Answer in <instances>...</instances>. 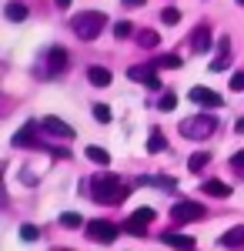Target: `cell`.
<instances>
[{"instance_id": "cell-1", "label": "cell", "mask_w": 244, "mask_h": 251, "mask_svg": "<svg viewBox=\"0 0 244 251\" xmlns=\"http://www.w3.org/2000/svg\"><path fill=\"white\" fill-rule=\"evenodd\" d=\"M91 198L97 204H121L127 198V188L121 184L117 174H97L94 184H91Z\"/></svg>"}, {"instance_id": "cell-2", "label": "cell", "mask_w": 244, "mask_h": 251, "mask_svg": "<svg viewBox=\"0 0 244 251\" xmlns=\"http://www.w3.org/2000/svg\"><path fill=\"white\" fill-rule=\"evenodd\" d=\"M71 27H74V34L80 40H97V34L107 27V17L100 14V10H87V14H77L71 20Z\"/></svg>"}, {"instance_id": "cell-3", "label": "cell", "mask_w": 244, "mask_h": 251, "mask_svg": "<svg viewBox=\"0 0 244 251\" xmlns=\"http://www.w3.org/2000/svg\"><path fill=\"white\" fill-rule=\"evenodd\" d=\"M214 131H218V121L211 114H194L188 121H181V134L188 137V141H207Z\"/></svg>"}, {"instance_id": "cell-4", "label": "cell", "mask_w": 244, "mask_h": 251, "mask_svg": "<svg viewBox=\"0 0 244 251\" xmlns=\"http://www.w3.org/2000/svg\"><path fill=\"white\" fill-rule=\"evenodd\" d=\"M204 204H197V201H177L174 208H171V218L177 221V225H188V221H201L204 218Z\"/></svg>"}, {"instance_id": "cell-5", "label": "cell", "mask_w": 244, "mask_h": 251, "mask_svg": "<svg viewBox=\"0 0 244 251\" xmlns=\"http://www.w3.org/2000/svg\"><path fill=\"white\" fill-rule=\"evenodd\" d=\"M84 231H87V238L97 241V245H111L114 238H117V228H114L111 221H91Z\"/></svg>"}, {"instance_id": "cell-6", "label": "cell", "mask_w": 244, "mask_h": 251, "mask_svg": "<svg viewBox=\"0 0 244 251\" xmlns=\"http://www.w3.org/2000/svg\"><path fill=\"white\" fill-rule=\"evenodd\" d=\"M150 221H154V208H137V211H134L131 218H127L124 231H131V234H137V238H141V234L147 231V225H150Z\"/></svg>"}, {"instance_id": "cell-7", "label": "cell", "mask_w": 244, "mask_h": 251, "mask_svg": "<svg viewBox=\"0 0 244 251\" xmlns=\"http://www.w3.org/2000/svg\"><path fill=\"white\" fill-rule=\"evenodd\" d=\"M40 131L50 134V137H60V141H71V137H74V127L64 124L60 117H44V121H40Z\"/></svg>"}, {"instance_id": "cell-8", "label": "cell", "mask_w": 244, "mask_h": 251, "mask_svg": "<svg viewBox=\"0 0 244 251\" xmlns=\"http://www.w3.org/2000/svg\"><path fill=\"white\" fill-rule=\"evenodd\" d=\"M154 71H157L154 64H137V67H127V77L137 80V84H147V87H161V80H157Z\"/></svg>"}, {"instance_id": "cell-9", "label": "cell", "mask_w": 244, "mask_h": 251, "mask_svg": "<svg viewBox=\"0 0 244 251\" xmlns=\"http://www.w3.org/2000/svg\"><path fill=\"white\" fill-rule=\"evenodd\" d=\"M188 97L194 104H201V107H221L224 104V97L218 94V91H211V87H191Z\"/></svg>"}, {"instance_id": "cell-10", "label": "cell", "mask_w": 244, "mask_h": 251, "mask_svg": "<svg viewBox=\"0 0 244 251\" xmlns=\"http://www.w3.org/2000/svg\"><path fill=\"white\" fill-rule=\"evenodd\" d=\"M47 71H50V74H64V71H67V50H64V47L47 50Z\"/></svg>"}, {"instance_id": "cell-11", "label": "cell", "mask_w": 244, "mask_h": 251, "mask_svg": "<svg viewBox=\"0 0 244 251\" xmlns=\"http://www.w3.org/2000/svg\"><path fill=\"white\" fill-rule=\"evenodd\" d=\"M161 241H164V245H171V248H177V251H194V238H191V234H174V231H168V234H161Z\"/></svg>"}, {"instance_id": "cell-12", "label": "cell", "mask_w": 244, "mask_h": 251, "mask_svg": "<svg viewBox=\"0 0 244 251\" xmlns=\"http://www.w3.org/2000/svg\"><path fill=\"white\" fill-rule=\"evenodd\" d=\"M87 80H91L94 87H107V84L114 80V74L107 71V67H100V64H91V67H87Z\"/></svg>"}, {"instance_id": "cell-13", "label": "cell", "mask_w": 244, "mask_h": 251, "mask_svg": "<svg viewBox=\"0 0 244 251\" xmlns=\"http://www.w3.org/2000/svg\"><path fill=\"white\" fill-rule=\"evenodd\" d=\"M207 47H211V30H207V27H197V30L191 34V50L204 54Z\"/></svg>"}, {"instance_id": "cell-14", "label": "cell", "mask_w": 244, "mask_h": 251, "mask_svg": "<svg viewBox=\"0 0 244 251\" xmlns=\"http://www.w3.org/2000/svg\"><path fill=\"white\" fill-rule=\"evenodd\" d=\"M221 245H224V248H244V225L221 234Z\"/></svg>"}, {"instance_id": "cell-15", "label": "cell", "mask_w": 244, "mask_h": 251, "mask_svg": "<svg viewBox=\"0 0 244 251\" xmlns=\"http://www.w3.org/2000/svg\"><path fill=\"white\" fill-rule=\"evenodd\" d=\"M84 154H87V161H94V164H100V168H107V164H111V154H107L100 144H91V148H84Z\"/></svg>"}, {"instance_id": "cell-16", "label": "cell", "mask_w": 244, "mask_h": 251, "mask_svg": "<svg viewBox=\"0 0 244 251\" xmlns=\"http://www.w3.org/2000/svg\"><path fill=\"white\" fill-rule=\"evenodd\" d=\"M201 191L211 194V198H227V194H231V188H227L224 181H204V184H201Z\"/></svg>"}, {"instance_id": "cell-17", "label": "cell", "mask_w": 244, "mask_h": 251, "mask_svg": "<svg viewBox=\"0 0 244 251\" xmlns=\"http://www.w3.org/2000/svg\"><path fill=\"white\" fill-rule=\"evenodd\" d=\"M164 148H168V137L154 127V131H150V137H147V154H161Z\"/></svg>"}, {"instance_id": "cell-18", "label": "cell", "mask_w": 244, "mask_h": 251, "mask_svg": "<svg viewBox=\"0 0 244 251\" xmlns=\"http://www.w3.org/2000/svg\"><path fill=\"white\" fill-rule=\"evenodd\" d=\"M37 127H40V124H27L24 131H17V134H14V148H24V144H34V134H37Z\"/></svg>"}, {"instance_id": "cell-19", "label": "cell", "mask_w": 244, "mask_h": 251, "mask_svg": "<svg viewBox=\"0 0 244 251\" xmlns=\"http://www.w3.org/2000/svg\"><path fill=\"white\" fill-rule=\"evenodd\" d=\"M207 161H211V151H194V154H191V161H188V171H204L207 168Z\"/></svg>"}, {"instance_id": "cell-20", "label": "cell", "mask_w": 244, "mask_h": 251, "mask_svg": "<svg viewBox=\"0 0 244 251\" xmlns=\"http://www.w3.org/2000/svg\"><path fill=\"white\" fill-rule=\"evenodd\" d=\"M27 14H30V10H27L24 3H17V0H14V3H7V20L20 24V20H27Z\"/></svg>"}, {"instance_id": "cell-21", "label": "cell", "mask_w": 244, "mask_h": 251, "mask_svg": "<svg viewBox=\"0 0 244 251\" xmlns=\"http://www.w3.org/2000/svg\"><path fill=\"white\" fill-rule=\"evenodd\" d=\"M154 67L157 71H174V67H181V57L177 54H161V57L154 60Z\"/></svg>"}, {"instance_id": "cell-22", "label": "cell", "mask_w": 244, "mask_h": 251, "mask_svg": "<svg viewBox=\"0 0 244 251\" xmlns=\"http://www.w3.org/2000/svg\"><path fill=\"white\" fill-rule=\"evenodd\" d=\"M157 30H141V34H137V44H141V47H144V50H150V47H157Z\"/></svg>"}, {"instance_id": "cell-23", "label": "cell", "mask_w": 244, "mask_h": 251, "mask_svg": "<svg viewBox=\"0 0 244 251\" xmlns=\"http://www.w3.org/2000/svg\"><path fill=\"white\" fill-rule=\"evenodd\" d=\"M94 117H97V124H111V107L107 104H94Z\"/></svg>"}, {"instance_id": "cell-24", "label": "cell", "mask_w": 244, "mask_h": 251, "mask_svg": "<svg viewBox=\"0 0 244 251\" xmlns=\"http://www.w3.org/2000/svg\"><path fill=\"white\" fill-rule=\"evenodd\" d=\"M131 34H134V27L127 24V20H121V24H114V37H117V40H127Z\"/></svg>"}, {"instance_id": "cell-25", "label": "cell", "mask_w": 244, "mask_h": 251, "mask_svg": "<svg viewBox=\"0 0 244 251\" xmlns=\"http://www.w3.org/2000/svg\"><path fill=\"white\" fill-rule=\"evenodd\" d=\"M60 225H64V228H80L84 221H80V214H74V211H64V214H60Z\"/></svg>"}, {"instance_id": "cell-26", "label": "cell", "mask_w": 244, "mask_h": 251, "mask_svg": "<svg viewBox=\"0 0 244 251\" xmlns=\"http://www.w3.org/2000/svg\"><path fill=\"white\" fill-rule=\"evenodd\" d=\"M157 107H161V111L168 114V111H174V107H177V97H174V94H168V91H164V94H161V100H157Z\"/></svg>"}, {"instance_id": "cell-27", "label": "cell", "mask_w": 244, "mask_h": 251, "mask_svg": "<svg viewBox=\"0 0 244 251\" xmlns=\"http://www.w3.org/2000/svg\"><path fill=\"white\" fill-rule=\"evenodd\" d=\"M161 20H164V24H177V20H181V10H177V7H164V10H161Z\"/></svg>"}, {"instance_id": "cell-28", "label": "cell", "mask_w": 244, "mask_h": 251, "mask_svg": "<svg viewBox=\"0 0 244 251\" xmlns=\"http://www.w3.org/2000/svg\"><path fill=\"white\" fill-rule=\"evenodd\" d=\"M37 228H34V225H24V228H20V238H24V241H37Z\"/></svg>"}, {"instance_id": "cell-29", "label": "cell", "mask_w": 244, "mask_h": 251, "mask_svg": "<svg viewBox=\"0 0 244 251\" xmlns=\"http://www.w3.org/2000/svg\"><path fill=\"white\" fill-rule=\"evenodd\" d=\"M231 91H244V71L231 74Z\"/></svg>"}, {"instance_id": "cell-30", "label": "cell", "mask_w": 244, "mask_h": 251, "mask_svg": "<svg viewBox=\"0 0 244 251\" xmlns=\"http://www.w3.org/2000/svg\"><path fill=\"white\" fill-rule=\"evenodd\" d=\"M231 164H234V168H238V171H244V151H238V154L231 157Z\"/></svg>"}, {"instance_id": "cell-31", "label": "cell", "mask_w": 244, "mask_h": 251, "mask_svg": "<svg viewBox=\"0 0 244 251\" xmlns=\"http://www.w3.org/2000/svg\"><path fill=\"white\" fill-rule=\"evenodd\" d=\"M147 0H124V7H144Z\"/></svg>"}, {"instance_id": "cell-32", "label": "cell", "mask_w": 244, "mask_h": 251, "mask_svg": "<svg viewBox=\"0 0 244 251\" xmlns=\"http://www.w3.org/2000/svg\"><path fill=\"white\" fill-rule=\"evenodd\" d=\"M234 131H238V134H244V117L238 121V124H234Z\"/></svg>"}, {"instance_id": "cell-33", "label": "cell", "mask_w": 244, "mask_h": 251, "mask_svg": "<svg viewBox=\"0 0 244 251\" xmlns=\"http://www.w3.org/2000/svg\"><path fill=\"white\" fill-rule=\"evenodd\" d=\"M57 7H71V0H57Z\"/></svg>"}, {"instance_id": "cell-34", "label": "cell", "mask_w": 244, "mask_h": 251, "mask_svg": "<svg viewBox=\"0 0 244 251\" xmlns=\"http://www.w3.org/2000/svg\"><path fill=\"white\" fill-rule=\"evenodd\" d=\"M238 3H241V7H244V0H238Z\"/></svg>"}]
</instances>
